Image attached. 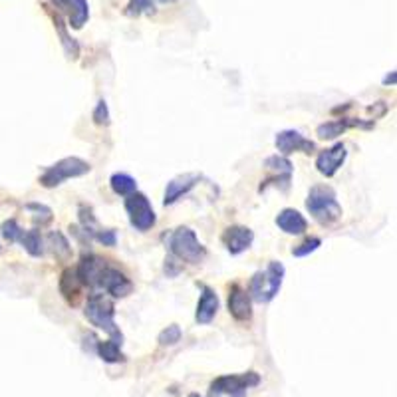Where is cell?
<instances>
[{
	"label": "cell",
	"mask_w": 397,
	"mask_h": 397,
	"mask_svg": "<svg viewBox=\"0 0 397 397\" xmlns=\"http://www.w3.org/2000/svg\"><path fill=\"white\" fill-rule=\"evenodd\" d=\"M284 265L278 260H270L265 270H258L256 275L251 278L248 284V296L253 298L258 304H268L276 298L280 292L282 280H284Z\"/></svg>",
	"instance_id": "6da1fadb"
},
{
	"label": "cell",
	"mask_w": 397,
	"mask_h": 397,
	"mask_svg": "<svg viewBox=\"0 0 397 397\" xmlns=\"http://www.w3.org/2000/svg\"><path fill=\"white\" fill-rule=\"evenodd\" d=\"M306 209L320 225H334L342 219V207L336 198V193L334 189L326 185H316L310 189Z\"/></svg>",
	"instance_id": "7a4b0ae2"
},
{
	"label": "cell",
	"mask_w": 397,
	"mask_h": 397,
	"mask_svg": "<svg viewBox=\"0 0 397 397\" xmlns=\"http://www.w3.org/2000/svg\"><path fill=\"white\" fill-rule=\"evenodd\" d=\"M169 248L175 258L185 260L189 265H201L207 256L205 246L198 243L195 231H191L189 227H179L171 232L169 237Z\"/></svg>",
	"instance_id": "3957f363"
},
{
	"label": "cell",
	"mask_w": 397,
	"mask_h": 397,
	"mask_svg": "<svg viewBox=\"0 0 397 397\" xmlns=\"http://www.w3.org/2000/svg\"><path fill=\"white\" fill-rule=\"evenodd\" d=\"M84 314L96 328L108 332L113 340H122V332H120V328L115 326V320H113L115 308H113V302L110 298L103 296V294H92L88 298Z\"/></svg>",
	"instance_id": "277c9868"
},
{
	"label": "cell",
	"mask_w": 397,
	"mask_h": 397,
	"mask_svg": "<svg viewBox=\"0 0 397 397\" xmlns=\"http://www.w3.org/2000/svg\"><path fill=\"white\" fill-rule=\"evenodd\" d=\"M260 384V375L256 372L237 375H221L209 387V397H244L251 387Z\"/></svg>",
	"instance_id": "5b68a950"
},
{
	"label": "cell",
	"mask_w": 397,
	"mask_h": 397,
	"mask_svg": "<svg viewBox=\"0 0 397 397\" xmlns=\"http://www.w3.org/2000/svg\"><path fill=\"white\" fill-rule=\"evenodd\" d=\"M89 169L92 167L84 159H80V157H66V159H62V161H58V163L46 169L42 177H40V185L46 189L58 187L66 179L86 175V173H89Z\"/></svg>",
	"instance_id": "8992f818"
},
{
	"label": "cell",
	"mask_w": 397,
	"mask_h": 397,
	"mask_svg": "<svg viewBox=\"0 0 397 397\" xmlns=\"http://www.w3.org/2000/svg\"><path fill=\"white\" fill-rule=\"evenodd\" d=\"M125 210L130 215V222L132 227H135L137 231H151L155 227V210L149 203V198L145 197L144 193H132L130 197L125 198Z\"/></svg>",
	"instance_id": "52a82bcc"
},
{
	"label": "cell",
	"mask_w": 397,
	"mask_h": 397,
	"mask_svg": "<svg viewBox=\"0 0 397 397\" xmlns=\"http://www.w3.org/2000/svg\"><path fill=\"white\" fill-rule=\"evenodd\" d=\"M98 288L106 290V292L111 294L113 298H125L127 294H132L133 284L132 280L123 275L122 270H118V268H113V266H106V268L101 270V276H99Z\"/></svg>",
	"instance_id": "ba28073f"
},
{
	"label": "cell",
	"mask_w": 397,
	"mask_h": 397,
	"mask_svg": "<svg viewBox=\"0 0 397 397\" xmlns=\"http://www.w3.org/2000/svg\"><path fill=\"white\" fill-rule=\"evenodd\" d=\"M275 144L276 149L284 157L290 153H296V151H302V153H314L316 151V144L306 139L302 133L294 132V130H284V132L278 133Z\"/></svg>",
	"instance_id": "9c48e42d"
},
{
	"label": "cell",
	"mask_w": 397,
	"mask_h": 397,
	"mask_svg": "<svg viewBox=\"0 0 397 397\" xmlns=\"http://www.w3.org/2000/svg\"><path fill=\"white\" fill-rule=\"evenodd\" d=\"M60 14H64L72 28H84V24L89 20V4L88 0H50Z\"/></svg>",
	"instance_id": "30bf717a"
},
{
	"label": "cell",
	"mask_w": 397,
	"mask_h": 397,
	"mask_svg": "<svg viewBox=\"0 0 397 397\" xmlns=\"http://www.w3.org/2000/svg\"><path fill=\"white\" fill-rule=\"evenodd\" d=\"M348 157V151H346V145L344 144H336L332 145L330 149H324L318 157H316V167L324 177H334L338 173V169L344 165Z\"/></svg>",
	"instance_id": "8fae6325"
},
{
	"label": "cell",
	"mask_w": 397,
	"mask_h": 397,
	"mask_svg": "<svg viewBox=\"0 0 397 397\" xmlns=\"http://www.w3.org/2000/svg\"><path fill=\"white\" fill-rule=\"evenodd\" d=\"M229 312L239 322H248L253 318V298L239 284H232L229 294Z\"/></svg>",
	"instance_id": "7c38bea8"
},
{
	"label": "cell",
	"mask_w": 397,
	"mask_h": 397,
	"mask_svg": "<svg viewBox=\"0 0 397 397\" xmlns=\"http://www.w3.org/2000/svg\"><path fill=\"white\" fill-rule=\"evenodd\" d=\"M254 241V232L248 227H241V225H234L229 227L225 234H222V243L227 246V251L231 254H241L244 251L251 248V244Z\"/></svg>",
	"instance_id": "4fadbf2b"
},
{
	"label": "cell",
	"mask_w": 397,
	"mask_h": 397,
	"mask_svg": "<svg viewBox=\"0 0 397 397\" xmlns=\"http://www.w3.org/2000/svg\"><path fill=\"white\" fill-rule=\"evenodd\" d=\"M106 266H108V263H106L103 258H99L96 254H88V256L82 258V263H80V266L76 268L77 278H80L82 284H86V286L98 288L99 276H101V270H103Z\"/></svg>",
	"instance_id": "5bb4252c"
},
{
	"label": "cell",
	"mask_w": 397,
	"mask_h": 397,
	"mask_svg": "<svg viewBox=\"0 0 397 397\" xmlns=\"http://www.w3.org/2000/svg\"><path fill=\"white\" fill-rule=\"evenodd\" d=\"M197 183L198 175H195V173H185V175H179L175 177V179H171V181L167 183L163 203H165V205H173V203H177L183 195H187L189 191L195 187Z\"/></svg>",
	"instance_id": "9a60e30c"
},
{
	"label": "cell",
	"mask_w": 397,
	"mask_h": 397,
	"mask_svg": "<svg viewBox=\"0 0 397 397\" xmlns=\"http://www.w3.org/2000/svg\"><path fill=\"white\" fill-rule=\"evenodd\" d=\"M217 310H219V296H217V292L213 288L203 286V292H201V298H198L195 320L198 324H210L213 318L217 316Z\"/></svg>",
	"instance_id": "2e32d148"
},
{
	"label": "cell",
	"mask_w": 397,
	"mask_h": 397,
	"mask_svg": "<svg viewBox=\"0 0 397 397\" xmlns=\"http://www.w3.org/2000/svg\"><path fill=\"white\" fill-rule=\"evenodd\" d=\"M276 225L280 231H284L286 234H302L308 229L306 219L298 213L296 209H282L276 217Z\"/></svg>",
	"instance_id": "e0dca14e"
},
{
	"label": "cell",
	"mask_w": 397,
	"mask_h": 397,
	"mask_svg": "<svg viewBox=\"0 0 397 397\" xmlns=\"http://www.w3.org/2000/svg\"><path fill=\"white\" fill-rule=\"evenodd\" d=\"M82 280L77 278V272L74 268H66L60 276V292L66 298L70 304H76L77 298L82 294Z\"/></svg>",
	"instance_id": "ac0fdd59"
},
{
	"label": "cell",
	"mask_w": 397,
	"mask_h": 397,
	"mask_svg": "<svg viewBox=\"0 0 397 397\" xmlns=\"http://www.w3.org/2000/svg\"><path fill=\"white\" fill-rule=\"evenodd\" d=\"M265 167L266 169H270V171H275L276 175L275 179H268L265 181V185L260 187V191H265L270 183H275V181H280V175L284 177V179H290L292 177V163L288 161L284 155H272V157H268L265 161Z\"/></svg>",
	"instance_id": "d6986e66"
},
{
	"label": "cell",
	"mask_w": 397,
	"mask_h": 397,
	"mask_svg": "<svg viewBox=\"0 0 397 397\" xmlns=\"http://www.w3.org/2000/svg\"><path fill=\"white\" fill-rule=\"evenodd\" d=\"M98 355L108 362V364H118V362H123L125 355L122 352V340H106V342H98Z\"/></svg>",
	"instance_id": "ffe728a7"
},
{
	"label": "cell",
	"mask_w": 397,
	"mask_h": 397,
	"mask_svg": "<svg viewBox=\"0 0 397 397\" xmlns=\"http://www.w3.org/2000/svg\"><path fill=\"white\" fill-rule=\"evenodd\" d=\"M350 125H364V123L348 122V120H332V122L322 123L316 133H318V137H320V139H336V137H338V135H342V133L346 132Z\"/></svg>",
	"instance_id": "44dd1931"
},
{
	"label": "cell",
	"mask_w": 397,
	"mask_h": 397,
	"mask_svg": "<svg viewBox=\"0 0 397 397\" xmlns=\"http://www.w3.org/2000/svg\"><path fill=\"white\" fill-rule=\"evenodd\" d=\"M52 18H54L56 32H58L60 40H62V46H64V50H66L68 58H77V54H80V46H77V42L72 36H68L66 26L62 23V16H60V14H52Z\"/></svg>",
	"instance_id": "7402d4cb"
},
{
	"label": "cell",
	"mask_w": 397,
	"mask_h": 397,
	"mask_svg": "<svg viewBox=\"0 0 397 397\" xmlns=\"http://www.w3.org/2000/svg\"><path fill=\"white\" fill-rule=\"evenodd\" d=\"M110 185L111 189H113V193H115V195H122V197H130L132 193L137 191L135 179L127 175V173H115V175H111Z\"/></svg>",
	"instance_id": "603a6c76"
},
{
	"label": "cell",
	"mask_w": 397,
	"mask_h": 397,
	"mask_svg": "<svg viewBox=\"0 0 397 397\" xmlns=\"http://www.w3.org/2000/svg\"><path fill=\"white\" fill-rule=\"evenodd\" d=\"M20 243L23 246L26 248V253L30 254V256H42L44 254V243H42V237H40V232L36 231H26L23 232V237H20Z\"/></svg>",
	"instance_id": "cb8c5ba5"
},
{
	"label": "cell",
	"mask_w": 397,
	"mask_h": 397,
	"mask_svg": "<svg viewBox=\"0 0 397 397\" xmlns=\"http://www.w3.org/2000/svg\"><path fill=\"white\" fill-rule=\"evenodd\" d=\"M48 243L52 246V251H54L56 256H60V258H68V256L72 254L70 243L64 239L62 232H50V234H48Z\"/></svg>",
	"instance_id": "d4e9b609"
},
{
	"label": "cell",
	"mask_w": 397,
	"mask_h": 397,
	"mask_svg": "<svg viewBox=\"0 0 397 397\" xmlns=\"http://www.w3.org/2000/svg\"><path fill=\"white\" fill-rule=\"evenodd\" d=\"M153 0H130V4L125 6V14L132 18H137L141 14H153Z\"/></svg>",
	"instance_id": "484cf974"
},
{
	"label": "cell",
	"mask_w": 397,
	"mask_h": 397,
	"mask_svg": "<svg viewBox=\"0 0 397 397\" xmlns=\"http://www.w3.org/2000/svg\"><path fill=\"white\" fill-rule=\"evenodd\" d=\"M181 340V328L177 326V324H171V326H167L165 330L159 334V338H157V342L159 346H173Z\"/></svg>",
	"instance_id": "4316f807"
},
{
	"label": "cell",
	"mask_w": 397,
	"mask_h": 397,
	"mask_svg": "<svg viewBox=\"0 0 397 397\" xmlns=\"http://www.w3.org/2000/svg\"><path fill=\"white\" fill-rule=\"evenodd\" d=\"M23 229H20V225L11 219V221L2 222V237L8 241V243H16V241H20V237H23Z\"/></svg>",
	"instance_id": "83f0119b"
},
{
	"label": "cell",
	"mask_w": 397,
	"mask_h": 397,
	"mask_svg": "<svg viewBox=\"0 0 397 397\" xmlns=\"http://www.w3.org/2000/svg\"><path fill=\"white\" fill-rule=\"evenodd\" d=\"M322 241L320 239H316V237H312V239H306L302 244H298L292 248V254L294 256H308L310 253H314V251H318L320 248Z\"/></svg>",
	"instance_id": "f1b7e54d"
},
{
	"label": "cell",
	"mask_w": 397,
	"mask_h": 397,
	"mask_svg": "<svg viewBox=\"0 0 397 397\" xmlns=\"http://www.w3.org/2000/svg\"><path fill=\"white\" fill-rule=\"evenodd\" d=\"M94 122L98 123V125H108L110 123V111H108V103L103 101V99H99L98 106H96V110H94Z\"/></svg>",
	"instance_id": "f546056e"
},
{
	"label": "cell",
	"mask_w": 397,
	"mask_h": 397,
	"mask_svg": "<svg viewBox=\"0 0 397 397\" xmlns=\"http://www.w3.org/2000/svg\"><path fill=\"white\" fill-rule=\"evenodd\" d=\"M94 239H98L103 246H115V231H111V229H108V231H98Z\"/></svg>",
	"instance_id": "4dcf8cb0"
},
{
	"label": "cell",
	"mask_w": 397,
	"mask_h": 397,
	"mask_svg": "<svg viewBox=\"0 0 397 397\" xmlns=\"http://www.w3.org/2000/svg\"><path fill=\"white\" fill-rule=\"evenodd\" d=\"M384 84H396V72H391V76H387L386 80H384Z\"/></svg>",
	"instance_id": "1f68e13d"
},
{
	"label": "cell",
	"mask_w": 397,
	"mask_h": 397,
	"mask_svg": "<svg viewBox=\"0 0 397 397\" xmlns=\"http://www.w3.org/2000/svg\"><path fill=\"white\" fill-rule=\"evenodd\" d=\"M157 2H161V4H173L175 0H157Z\"/></svg>",
	"instance_id": "d6a6232c"
},
{
	"label": "cell",
	"mask_w": 397,
	"mask_h": 397,
	"mask_svg": "<svg viewBox=\"0 0 397 397\" xmlns=\"http://www.w3.org/2000/svg\"><path fill=\"white\" fill-rule=\"evenodd\" d=\"M189 397H201L198 393H189Z\"/></svg>",
	"instance_id": "836d02e7"
}]
</instances>
